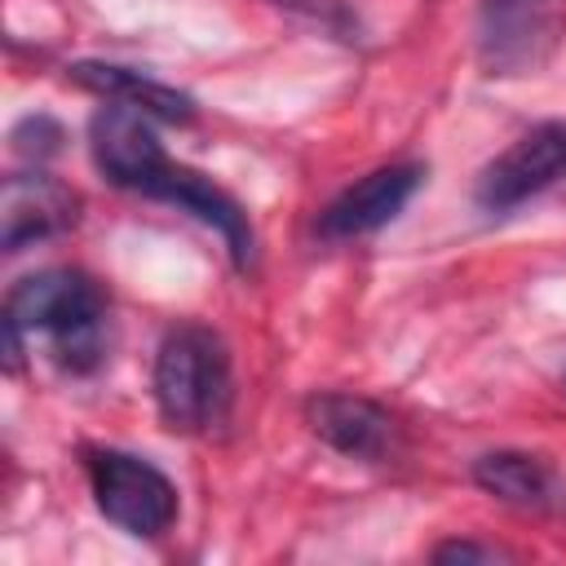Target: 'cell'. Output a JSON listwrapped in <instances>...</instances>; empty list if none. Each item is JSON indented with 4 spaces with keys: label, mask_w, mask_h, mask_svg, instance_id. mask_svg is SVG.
I'll return each instance as SVG.
<instances>
[{
    "label": "cell",
    "mask_w": 566,
    "mask_h": 566,
    "mask_svg": "<svg viewBox=\"0 0 566 566\" xmlns=\"http://www.w3.org/2000/svg\"><path fill=\"white\" fill-rule=\"evenodd\" d=\"M4 327L44 336L66 371H93L106 354V292L84 270H35L4 296Z\"/></svg>",
    "instance_id": "cell-1"
},
{
    "label": "cell",
    "mask_w": 566,
    "mask_h": 566,
    "mask_svg": "<svg viewBox=\"0 0 566 566\" xmlns=\"http://www.w3.org/2000/svg\"><path fill=\"white\" fill-rule=\"evenodd\" d=\"M155 402L168 429L199 433L230 411V354L217 332L172 327L155 354Z\"/></svg>",
    "instance_id": "cell-2"
},
{
    "label": "cell",
    "mask_w": 566,
    "mask_h": 566,
    "mask_svg": "<svg viewBox=\"0 0 566 566\" xmlns=\"http://www.w3.org/2000/svg\"><path fill=\"white\" fill-rule=\"evenodd\" d=\"M97 509L137 539H159L177 522V486L133 451H88L84 460Z\"/></svg>",
    "instance_id": "cell-3"
},
{
    "label": "cell",
    "mask_w": 566,
    "mask_h": 566,
    "mask_svg": "<svg viewBox=\"0 0 566 566\" xmlns=\"http://www.w3.org/2000/svg\"><path fill=\"white\" fill-rule=\"evenodd\" d=\"M566 31V0H478V62L486 75L539 71Z\"/></svg>",
    "instance_id": "cell-4"
},
{
    "label": "cell",
    "mask_w": 566,
    "mask_h": 566,
    "mask_svg": "<svg viewBox=\"0 0 566 566\" xmlns=\"http://www.w3.org/2000/svg\"><path fill=\"white\" fill-rule=\"evenodd\" d=\"M562 177H566V119H544L482 168L478 203L486 212H509Z\"/></svg>",
    "instance_id": "cell-5"
},
{
    "label": "cell",
    "mask_w": 566,
    "mask_h": 566,
    "mask_svg": "<svg viewBox=\"0 0 566 566\" xmlns=\"http://www.w3.org/2000/svg\"><path fill=\"white\" fill-rule=\"evenodd\" d=\"M137 195H146V199H164V203H177L181 212L199 217L203 226H212V230L226 239V248H230V256H234V265H239V270H248V265H252V256H256L252 221H248V212L239 208V199H234L230 190H221L212 177H203V172H195V168H186V164L164 159V164H159V168L137 186Z\"/></svg>",
    "instance_id": "cell-6"
},
{
    "label": "cell",
    "mask_w": 566,
    "mask_h": 566,
    "mask_svg": "<svg viewBox=\"0 0 566 566\" xmlns=\"http://www.w3.org/2000/svg\"><path fill=\"white\" fill-rule=\"evenodd\" d=\"M80 221V195L49 172H13L0 190V243L22 252L31 243L57 239Z\"/></svg>",
    "instance_id": "cell-7"
},
{
    "label": "cell",
    "mask_w": 566,
    "mask_h": 566,
    "mask_svg": "<svg viewBox=\"0 0 566 566\" xmlns=\"http://www.w3.org/2000/svg\"><path fill=\"white\" fill-rule=\"evenodd\" d=\"M424 181V168L420 164H385V168H371L367 177H358L354 186H345L318 217V234L323 239H363L380 226H389L407 203L411 195L420 190Z\"/></svg>",
    "instance_id": "cell-8"
},
{
    "label": "cell",
    "mask_w": 566,
    "mask_h": 566,
    "mask_svg": "<svg viewBox=\"0 0 566 566\" xmlns=\"http://www.w3.org/2000/svg\"><path fill=\"white\" fill-rule=\"evenodd\" d=\"M155 119L133 111V106H119V102H106L93 124H88V146H93V164L102 168L106 181L124 186V190H137L168 155L164 146L155 142Z\"/></svg>",
    "instance_id": "cell-9"
},
{
    "label": "cell",
    "mask_w": 566,
    "mask_h": 566,
    "mask_svg": "<svg viewBox=\"0 0 566 566\" xmlns=\"http://www.w3.org/2000/svg\"><path fill=\"white\" fill-rule=\"evenodd\" d=\"M310 429L349 460L376 464L394 451V420L385 407L358 394H318L310 398Z\"/></svg>",
    "instance_id": "cell-10"
},
{
    "label": "cell",
    "mask_w": 566,
    "mask_h": 566,
    "mask_svg": "<svg viewBox=\"0 0 566 566\" xmlns=\"http://www.w3.org/2000/svg\"><path fill=\"white\" fill-rule=\"evenodd\" d=\"M71 80L106 102H119V106H133L150 119H164V124H186L195 119V102L164 84V80H150L146 71H133V66H115V62H75L71 66Z\"/></svg>",
    "instance_id": "cell-11"
},
{
    "label": "cell",
    "mask_w": 566,
    "mask_h": 566,
    "mask_svg": "<svg viewBox=\"0 0 566 566\" xmlns=\"http://www.w3.org/2000/svg\"><path fill=\"white\" fill-rule=\"evenodd\" d=\"M473 482L513 504V509H531V513H544V509H557L562 504V482L557 473L539 460V455H526V451H486L478 464H473Z\"/></svg>",
    "instance_id": "cell-12"
},
{
    "label": "cell",
    "mask_w": 566,
    "mask_h": 566,
    "mask_svg": "<svg viewBox=\"0 0 566 566\" xmlns=\"http://www.w3.org/2000/svg\"><path fill=\"white\" fill-rule=\"evenodd\" d=\"M438 562H495V557H509L504 548L495 544H473V539H451L442 548H433Z\"/></svg>",
    "instance_id": "cell-13"
}]
</instances>
